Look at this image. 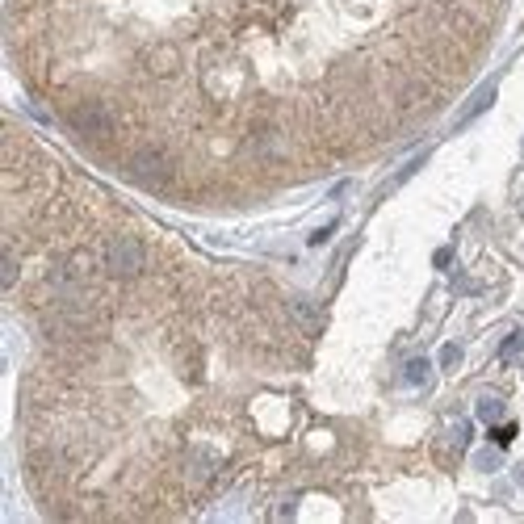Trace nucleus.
Listing matches in <instances>:
<instances>
[{"instance_id":"obj_14","label":"nucleus","mask_w":524,"mask_h":524,"mask_svg":"<svg viewBox=\"0 0 524 524\" xmlns=\"http://www.w3.org/2000/svg\"><path fill=\"white\" fill-rule=\"evenodd\" d=\"M512 436H516V428H495V440H499V445H508Z\"/></svg>"},{"instance_id":"obj_3","label":"nucleus","mask_w":524,"mask_h":524,"mask_svg":"<svg viewBox=\"0 0 524 524\" xmlns=\"http://www.w3.org/2000/svg\"><path fill=\"white\" fill-rule=\"evenodd\" d=\"M168 172H172V164H168V155H160V151H139V155L130 160V177H135V181H147V185L168 181Z\"/></svg>"},{"instance_id":"obj_8","label":"nucleus","mask_w":524,"mask_h":524,"mask_svg":"<svg viewBox=\"0 0 524 524\" xmlns=\"http://www.w3.org/2000/svg\"><path fill=\"white\" fill-rule=\"evenodd\" d=\"M147 67H151V72H155V76H164V72H172V67H177V59H172V55H168V50H155V55H151V59H147Z\"/></svg>"},{"instance_id":"obj_6","label":"nucleus","mask_w":524,"mask_h":524,"mask_svg":"<svg viewBox=\"0 0 524 524\" xmlns=\"http://www.w3.org/2000/svg\"><path fill=\"white\" fill-rule=\"evenodd\" d=\"M491 101H495V84H486V89H482V93H478L474 101H470V105H466V113H462V122H470V118H478V113H482V109H486Z\"/></svg>"},{"instance_id":"obj_10","label":"nucleus","mask_w":524,"mask_h":524,"mask_svg":"<svg viewBox=\"0 0 524 524\" xmlns=\"http://www.w3.org/2000/svg\"><path fill=\"white\" fill-rule=\"evenodd\" d=\"M520 344H524V332H512L508 340H503V348H499V357H503V361H512V357L520 352Z\"/></svg>"},{"instance_id":"obj_1","label":"nucleus","mask_w":524,"mask_h":524,"mask_svg":"<svg viewBox=\"0 0 524 524\" xmlns=\"http://www.w3.org/2000/svg\"><path fill=\"white\" fill-rule=\"evenodd\" d=\"M105 269L113 273V277H135V273H143V243L139 239H118V243H109V252H105Z\"/></svg>"},{"instance_id":"obj_15","label":"nucleus","mask_w":524,"mask_h":524,"mask_svg":"<svg viewBox=\"0 0 524 524\" xmlns=\"http://www.w3.org/2000/svg\"><path fill=\"white\" fill-rule=\"evenodd\" d=\"M516 482H520V486H524V466H516Z\"/></svg>"},{"instance_id":"obj_5","label":"nucleus","mask_w":524,"mask_h":524,"mask_svg":"<svg viewBox=\"0 0 524 524\" xmlns=\"http://www.w3.org/2000/svg\"><path fill=\"white\" fill-rule=\"evenodd\" d=\"M428 361H424V357H411V361H407V369H403V378L411 381V386H424V381H428Z\"/></svg>"},{"instance_id":"obj_11","label":"nucleus","mask_w":524,"mask_h":524,"mask_svg":"<svg viewBox=\"0 0 524 524\" xmlns=\"http://www.w3.org/2000/svg\"><path fill=\"white\" fill-rule=\"evenodd\" d=\"M294 315H298V323H306V328H311V323H315V319H319V311H315V306H311V302H302V298H298V302H294Z\"/></svg>"},{"instance_id":"obj_9","label":"nucleus","mask_w":524,"mask_h":524,"mask_svg":"<svg viewBox=\"0 0 524 524\" xmlns=\"http://www.w3.org/2000/svg\"><path fill=\"white\" fill-rule=\"evenodd\" d=\"M462 365V348L457 344H445L440 348V369H457Z\"/></svg>"},{"instance_id":"obj_12","label":"nucleus","mask_w":524,"mask_h":524,"mask_svg":"<svg viewBox=\"0 0 524 524\" xmlns=\"http://www.w3.org/2000/svg\"><path fill=\"white\" fill-rule=\"evenodd\" d=\"M478 470H499V453L495 449H482L478 453Z\"/></svg>"},{"instance_id":"obj_4","label":"nucleus","mask_w":524,"mask_h":524,"mask_svg":"<svg viewBox=\"0 0 524 524\" xmlns=\"http://www.w3.org/2000/svg\"><path fill=\"white\" fill-rule=\"evenodd\" d=\"M218 470V453H210V449H201V453H193V462H189V474L193 482H206V478Z\"/></svg>"},{"instance_id":"obj_2","label":"nucleus","mask_w":524,"mask_h":524,"mask_svg":"<svg viewBox=\"0 0 524 524\" xmlns=\"http://www.w3.org/2000/svg\"><path fill=\"white\" fill-rule=\"evenodd\" d=\"M72 126L80 130V135H89V139H105L109 130H113V118H109V109L105 105H76L72 109Z\"/></svg>"},{"instance_id":"obj_7","label":"nucleus","mask_w":524,"mask_h":524,"mask_svg":"<svg viewBox=\"0 0 524 524\" xmlns=\"http://www.w3.org/2000/svg\"><path fill=\"white\" fill-rule=\"evenodd\" d=\"M478 420L499 424V420H503V403H499V398H478Z\"/></svg>"},{"instance_id":"obj_13","label":"nucleus","mask_w":524,"mask_h":524,"mask_svg":"<svg viewBox=\"0 0 524 524\" xmlns=\"http://www.w3.org/2000/svg\"><path fill=\"white\" fill-rule=\"evenodd\" d=\"M13 281H17V256L4 252V286H13Z\"/></svg>"}]
</instances>
